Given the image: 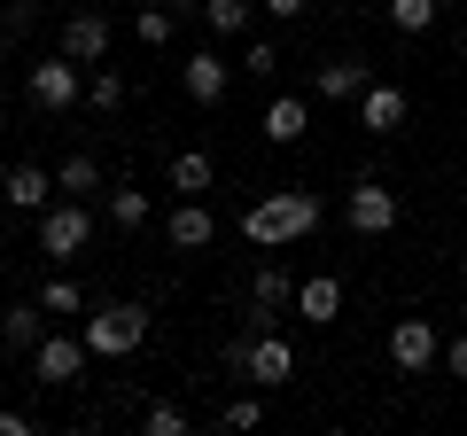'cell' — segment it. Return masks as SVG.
Masks as SVG:
<instances>
[{
  "mask_svg": "<svg viewBox=\"0 0 467 436\" xmlns=\"http://www.w3.org/2000/svg\"><path fill=\"white\" fill-rule=\"evenodd\" d=\"M195 16L211 24L218 39H242V32H250V16H257V0H202Z\"/></svg>",
  "mask_w": 467,
  "mask_h": 436,
  "instance_id": "cell-22",
  "label": "cell"
},
{
  "mask_svg": "<svg viewBox=\"0 0 467 436\" xmlns=\"http://www.w3.org/2000/svg\"><path fill=\"white\" fill-rule=\"evenodd\" d=\"M86 336H39L32 343V382H47V389H70V382H86Z\"/></svg>",
  "mask_w": 467,
  "mask_h": 436,
  "instance_id": "cell-7",
  "label": "cell"
},
{
  "mask_svg": "<svg viewBox=\"0 0 467 436\" xmlns=\"http://www.w3.org/2000/svg\"><path fill=\"white\" fill-rule=\"evenodd\" d=\"M436 16H444V0H389V32H405V39L436 32Z\"/></svg>",
  "mask_w": 467,
  "mask_h": 436,
  "instance_id": "cell-23",
  "label": "cell"
},
{
  "mask_svg": "<svg viewBox=\"0 0 467 436\" xmlns=\"http://www.w3.org/2000/svg\"><path fill=\"white\" fill-rule=\"evenodd\" d=\"M460 288H467V250H460Z\"/></svg>",
  "mask_w": 467,
  "mask_h": 436,
  "instance_id": "cell-34",
  "label": "cell"
},
{
  "mask_svg": "<svg viewBox=\"0 0 467 436\" xmlns=\"http://www.w3.org/2000/svg\"><path fill=\"white\" fill-rule=\"evenodd\" d=\"M55 187L86 202V195H101V187H109V171H101V156H86V149H78V156H63V164H55Z\"/></svg>",
  "mask_w": 467,
  "mask_h": 436,
  "instance_id": "cell-20",
  "label": "cell"
},
{
  "mask_svg": "<svg viewBox=\"0 0 467 436\" xmlns=\"http://www.w3.org/2000/svg\"><path fill=\"white\" fill-rule=\"evenodd\" d=\"M296 319H312V327L343 319V281H335V273H312V281H296Z\"/></svg>",
  "mask_w": 467,
  "mask_h": 436,
  "instance_id": "cell-17",
  "label": "cell"
},
{
  "mask_svg": "<svg viewBox=\"0 0 467 436\" xmlns=\"http://www.w3.org/2000/svg\"><path fill=\"white\" fill-rule=\"evenodd\" d=\"M164 234H171V250H211L218 242V218H211V195H180L171 202V218H164Z\"/></svg>",
  "mask_w": 467,
  "mask_h": 436,
  "instance_id": "cell-11",
  "label": "cell"
},
{
  "mask_svg": "<svg viewBox=\"0 0 467 436\" xmlns=\"http://www.w3.org/2000/svg\"><path fill=\"white\" fill-rule=\"evenodd\" d=\"M164 8H171V16H180V8H195V0H164Z\"/></svg>",
  "mask_w": 467,
  "mask_h": 436,
  "instance_id": "cell-33",
  "label": "cell"
},
{
  "mask_svg": "<svg viewBox=\"0 0 467 436\" xmlns=\"http://www.w3.org/2000/svg\"><path fill=\"white\" fill-rule=\"evenodd\" d=\"M257 8H265V16H281V24H288V16H304V8H312V0H257Z\"/></svg>",
  "mask_w": 467,
  "mask_h": 436,
  "instance_id": "cell-31",
  "label": "cell"
},
{
  "mask_svg": "<svg viewBox=\"0 0 467 436\" xmlns=\"http://www.w3.org/2000/svg\"><path fill=\"white\" fill-rule=\"evenodd\" d=\"M436 358H444L436 319H389V367H398V374H429Z\"/></svg>",
  "mask_w": 467,
  "mask_h": 436,
  "instance_id": "cell-8",
  "label": "cell"
},
{
  "mask_svg": "<svg viewBox=\"0 0 467 436\" xmlns=\"http://www.w3.org/2000/svg\"><path fill=\"white\" fill-rule=\"evenodd\" d=\"M436 367H444L451 382H467V336H451V343H444V358H436Z\"/></svg>",
  "mask_w": 467,
  "mask_h": 436,
  "instance_id": "cell-30",
  "label": "cell"
},
{
  "mask_svg": "<svg viewBox=\"0 0 467 436\" xmlns=\"http://www.w3.org/2000/svg\"><path fill=\"white\" fill-rule=\"evenodd\" d=\"M164 180H171V195H211V187H218V164H211V149H180Z\"/></svg>",
  "mask_w": 467,
  "mask_h": 436,
  "instance_id": "cell-18",
  "label": "cell"
},
{
  "mask_svg": "<svg viewBox=\"0 0 467 436\" xmlns=\"http://www.w3.org/2000/svg\"><path fill=\"white\" fill-rule=\"evenodd\" d=\"M86 242H94V211H86L78 195H63V202L39 211V257H47V265H78Z\"/></svg>",
  "mask_w": 467,
  "mask_h": 436,
  "instance_id": "cell-3",
  "label": "cell"
},
{
  "mask_svg": "<svg viewBox=\"0 0 467 436\" xmlns=\"http://www.w3.org/2000/svg\"><path fill=\"white\" fill-rule=\"evenodd\" d=\"M0 195L16 202V211H47L63 187H55V171H39V164H8V171H0Z\"/></svg>",
  "mask_w": 467,
  "mask_h": 436,
  "instance_id": "cell-15",
  "label": "cell"
},
{
  "mask_svg": "<svg viewBox=\"0 0 467 436\" xmlns=\"http://www.w3.org/2000/svg\"><path fill=\"white\" fill-rule=\"evenodd\" d=\"M413 118V94H405L398 78H374L367 94H358V133H374V140H389L398 125Z\"/></svg>",
  "mask_w": 467,
  "mask_h": 436,
  "instance_id": "cell-9",
  "label": "cell"
},
{
  "mask_svg": "<svg viewBox=\"0 0 467 436\" xmlns=\"http://www.w3.org/2000/svg\"><path fill=\"white\" fill-rule=\"evenodd\" d=\"M125 94H133V86H125V70H86V109H101V118H109V109H125Z\"/></svg>",
  "mask_w": 467,
  "mask_h": 436,
  "instance_id": "cell-24",
  "label": "cell"
},
{
  "mask_svg": "<svg viewBox=\"0 0 467 436\" xmlns=\"http://www.w3.org/2000/svg\"><path fill=\"white\" fill-rule=\"evenodd\" d=\"M226 86H234V63H226V55L195 47V55L180 63V94L195 101V109H218V101H226Z\"/></svg>",
  "mask_w": 467,
  "mask_h": 436,
  "instance_id": "cell-10",
  "label": "cell"
},
{
  "mask_svg": "<svg viewBox=\"0 0 467 436\" xmlns=\"http://www.w3.org/2000/svg\"><path fill=\"white\" fill-rule=\"evenodd\" d=\"M39 304H47V319H86V288L70 281V273H55V281L39 288Z\"/></svg>",
  "mask_w": 467,
  "mask_h": 436,
  "instance_id": "cell-25",
  "label": "cell"
},
{
  "mask_svg": "<svg viewBox=\"0 0 467 436\" xmlns=\"http://www.w3.org/2000/svg\"><path fill=\"white\" fill-rule=\"evenodd\" d=\"M367 86H374V70L358 63V55H335V63L312 70V94H319V101H358Z\"/></svg>",
  "mask_w": 467,
  "mask_h": 436,
  "instance_id": "cell-13",
  "label": "cell"
},
{
  "mask_svg": "<svg viewBox=\"0 0 467 436\" xmlns=\"http://www.w3.org/2000/svg\"><path fill=\"white\" fill-rule=\"evenodd\" d=\"M187 429H195V413H187V405H164V398L140 405V436H187Z\"/></svg>",
  "mask_w": 467,
  "mask_h": 436,
  "instance_id": "cell-27",
  "label": "cell"
},
{
  "mask_svg": "<svg viewBox=\"0 0 467 436\" xmlns=\"http://www.w3.org/2000/svg\"><path fill=\"white\" fill-rule=\"evenodd\" d=\"M460 156H467V140H460Z\"/></svg>",
  "mask_w": 467,
  "mask_h": 436,
  "instance_id": "cell-38",
  "label": "cell"
},
{
  "mask_svg": "<svg viewBox=\"0 0 467 436\" xmlns=\"http://www.w3.org/2000/svg\"><path fill=\"white\" fill-rule=\"evenodd\" d=\"M63 55L94 70L101 55H109V16H101V8H78V16H63Z\"/></svg>",
  "mask_w": 467,
  "mask_h": 436,
  "instance_id": "cell-12",
  "label": "cell"
},
{
  "mask_svg": "<svg viewBox=\"0 0 467 436\" xmlns=\"http://www.w3.org/2000/svg\"><path fill=\"white\" fill-rule=\"evenodd\" d=\"M319 226V195H304V187H273V195H257L250 211H242V234L257 242V250H288V242H304Z\"/></svg>",
  "mask_w": 467,
  "mask_h": 436,
  "instance_id": "cell-1",
  "label": "cell"
},
{
  "mask_svg": "<svg viewBox=\"0 0 467 436\" xmlns=\"http://www.w3.org/2000/svg\"><path fill=\"white\" fill-rule=\"evenodd\" d=\"M265 420V398H234L226 413H218V429H257Z\"/></svg>",
  "mask_w": 467,
  "mask_h": 436,
  "instance_id": "cell-29",
  "label": "cell"
},
{
  "mask_svg": "<svg viewBox=\"0 0 467 436\" xmlns=\"http://www.w3.org/2000/svg\"><path fill=\"white\" fill-rule=\"evenodd\" d=\"M250 312H257V327H273L281 312H296V281H288L281 265H257V281H250Z\"/></svg>",
  "mask_w": 467,
  "mask_h": 436,
  "instance_id": "cell-16",
  "label": "cell"
},
{
  "mask_svg": "<svg viewBox=\"0 0 467 436\" xmlns=\"http://www.w3.org/2000/svg\"><path fill=\"white\" fill-rule=\"evenodd\" d=\"M343 218H350V234L382 242L389 226H398V218H405V202H398V195H389V187H382V180H374V171H367V180H350V195H343Z\"/></svg>",
  "mask_w": 467,
  "mask_h": 436,
  "instance_id": "cell-6",
  "label": "cell"
},
{
  "mask_svg": "<svg viewBox=\"0 0 467 436\" xmlns=\"http://www.w3.org/2000/svg\"><path fill=\"white\" fill-rule=\"evenodd\" d=\"M171 32H180V16H171L164 0H149V8L133 16V39H140V47H171Z\"/></svg>",
  "mask_w": 467,
  "mask_h": 436,
  "instance_id": "cell-26",
  "label": "cell"
},
{
  "mask_svg": "<svg viewBox=\"0 0 467 436\" xmlns=\"http://www.w3.org/2000/svg\"><path fill=\"white\" fill-rule=\"evenodd\" d=\"M24 94H32V109L63 118V109H78V94H86V63H70L63 47H55V55H39V63L24 70Z\"/></svg>",
  "mask_w": 467,
  "mask_h": 436,
  "instance_id": "cell-5",
  "label": "cell"
},
{
  "mask_svg": "<svg viewBox=\"0 0 467 436\" xmlns=\"http://www.w3.org/2000/svg\"><path fill=\"white\" fill-rule=\"evenodd\" d=\"M460 47H467V32H460Z\"/></svg>",
  "mask_w": 467,
  "mask_h": 436,
  "instance_id": "cell-37",
  "label": "cell"
},
{
  "mask_svg": "<svg viewBox=\"0 0 467 436\" xmlns=\"http://www.w3.org/2000/svg\"><path fill=\"white\" fill-rule=\"evenodd\" d=\"M226 367L242 374V382H257V389L296 382V351H288V336H273V327H257L250 343H226Z\"/></svg>",
  "mask_w": 467,
  "mask_h": 436,
  "instance_id": "cell-4",
  "label": "cell"
},
{
  "mask_svg": "<svg viewBox=\"0 0 467 436\" xmlns=\"http://www.w3.org/2000/svg\"><path fill=\"white\" fill-rule=\"evenodd\" d=\"M0 436H32V420H24V413H0Z\"/></svg>",
  "mask_w": 467,
  "mask_h": 436,
  "instance_id": "cell-32",
  "label": "cell"
},
{
  "mask_svg": "<svg viewBox=\"0 0 467 436\" xmlns=\"http://www.w3.org/2000/svg\"><path fill=\"white\" fill-rule=\"evenodd\" d=\"M304 133H312V101H304V94H273L265 101V140H273V149H296Z\"/></svg>",
  "mask_w": 467,
  "mask_h": 436,
  "instance_id": "cell-14",
  "label": "cell"
},
{
  "mask_svg": "<svg viewBox=\"0 0 467 436\" xmlns=\"http://www.w3.org/2000/svg\"><path fill=\"white\" fill-rule=\"evenodd\" d=\"M234 70H250V78H273V70H281V47H273V39H250Z\"/></svg>",
  "mask_w": 467,
  "mask_h": 436,
  "instance_id": "cell-28",
  "label": "cell"
},
{
  "mask_svg": "<svg viewBox=\"0 0 467 436\" xmlns=\"http://www.w3.org/2000/svg\"><path fill=\"white\" fill-rule=\"evenodd\" d=\"M101 211H109L117 234H140V226H149V195H140V187H101Z\"/></svg>",
  "mask_w": 467,
  "mask_h": 436,
  "instance_id": "cell-21",
  "label": "cell"
},
{
  "mask_svg": "<svg viewBox=\"0 0 467 436\" xmlns=\"http://www.w3.org/2000/svg\"><path fill=\"white\" fill-rule=\"evenodd\" d=\"M0 24H8V0H0Z\"/></svg>",
  "mask_w": 467,
  "mask_h": 436,
  "instance_id": "cell-35",
  "label": "cell"
},
{
  "mask_svg": "<svg viewBox=\"0 0 467 436\" xmlns=\"http://www.w3.org/2000/svg\"><path fill=\"white\" fill-rule=\"evenodd\" d=\"M78 336L94 358H133L140 343H149V312L140 304H94V312L78 319Z\"/></svg>",
  "mask_w": 467,
  "mask_h": 436,
  "instance_id": "cell-2",
  "label": "cell"
},
{
  "mask_svg": "<svg viewBox=\"0 0 467 436\" xmlns=\"http://www.w3.org/2000/svg\"><path fill=\"white\" fill-rule=\"evenodd\" d=\"M39 336H47V304H8V312H0V343H8V351H32Z\"/></svg>",
  "mask_w": 467,
  "mask_h": 436,
  "instance_id": "cell-19",
  "label": "cell"
},
{
  "mask_svg": "<svg viewBox=\"0 0 467 436\" xmlns=\"http://www.w3.org/2000/svg\"><path fill=\"white\" fill-rule=\"evenodd\" d=\"M0 367H8V343H0Z\"/></svg>",
  "mask_w": 467,
  "mask_h": 436,
  "instance_id": "cell-36",
  "label": "cell"
}]
</instances>
